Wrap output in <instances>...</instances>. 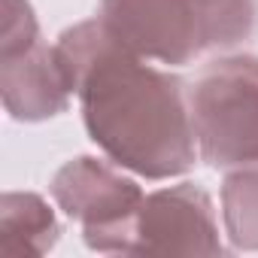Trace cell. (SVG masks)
Listing matches in <instances>:
<instances>
[{"label":"cell","instance_id":"obj_1","mask_svg":"<svg viewBox=\"0 0 258 258\" xmlns=\"http://www.w3.org/2000/svg\"><path fill=\"white\" fill-rule=\"evenodd\" d=\"M55 52L67 85L82 97L91 140L109 158L146 176L191 167L198 137L176 76L146 67L103 22L79 25Z\"/></svg>","mask_w":258,"mask_h":258},{"label":"cell","instance_id":"obj_2","mask_svg":"<svg viewBox=\"0 0 258 258\" xmlns=\"http://www.w3.org/2000/svg\"><path fill=\"white\" fill-rule=\"evenodd\" d=\"M100 22L137 55L185 64L252 31V0H103Z\"/></svg>","mask_w":258,"mask_h":258},{"label":"cell","instance_id":"obj_3","mask_svg":"<svg viewBox=\"0 0 258 258\" xmlns=\"http://www.w3.org/2000/svg\"><path fill=\"white\" fill-rule=\"evenodd\" d=\"M188 109L201 155L213 167L258 164V61L231 58L201 70Z\"/></svg>","mask_w":258,"mask_h":258},{"label":"cell","instance_id":"obj_4","mask_svg":"<svg viewBox=\"0 0 258 258\" xmlns=\"http://www.w3.org/2000/svg\"><path fill=\"white\" fill-rule=\"evenodd\" d=\"M58 204L85 225V240L97 252H118V243L143 204V191L109 167L79 158L67 164L55 185Z\"/></svg>","mask_w":258,"mask_h":258},{"label":"cell","instance_id":"obj_5","mask_svg":"<svg viewBox=\"0 0 258 258\" xmlns=\"http://www.w3.org/2000/svg\"><path fill=\"white\" fill-rule=\"evenodd\" d=\"M216 219L210 198L195 185H176L143 198L127 225L118 252H155V255H191L219 252Z\"/></svg>","mask_w":258,"mask_h":258},{"label":"cell","instance_id":"obj_6","mask_svg":"<svg viewBox=\"0 0 258 258\" xmlns=\"http://www.w3.org/2000/svg\"><path fill=\"white\" fill-rule=\"evenodd\" d=\"M25 231V249L22 252H43L55 243L58 222L46 210V204L34 195H13L4 201V240Z\"/></svg>","mask_w":258,"mask_h":258},{"label":"cell","instance_id":"obj_7","mask_svg":"<svg viewBox=\"0 0 258 258\" xmlns=\"http://www.w3.org/2000/svg\"><path fill=\"white\" fill-rule=\"evenodd\" d=\"M228 231L240 246L258 249V167L228 179L225 188Z\"/></svg>","mask_w":258,"mask_h":258}]
</instances>
